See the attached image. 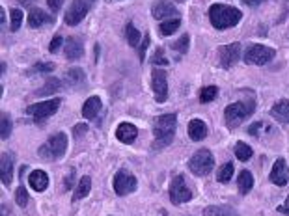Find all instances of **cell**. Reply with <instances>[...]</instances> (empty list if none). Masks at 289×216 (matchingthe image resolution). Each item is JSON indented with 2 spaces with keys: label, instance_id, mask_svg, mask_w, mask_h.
Returning <instances> with one entry per match:
<instances>
[{
  "label": "cell",
  "instance_id": "6da1fadb",
  "mask_svg": "<svg viewBox=\"0 0 289 216\" xmlns=\"http://www.w3.org/2000/svg\"><path fill=\"white\" fill-rule=\"evenodd\" d=\"M175 125H177V116L175 114H164L159 116L153 121V134H155V142H153V149H163L168 144H172L175 134Z\"/></svg>",
  "mask_w": 289,
  "mask_h": 216
},
{
  "label": "cell",
  "instance_id": "7a4b0ae2",
  "mask_svg": "<svg viewBox=\"0 0 289 216\" xmlns=\"http://www.w3.org/2000/svg\"><path fill=\"white\" fill-rule=\"evenodd\" d=\"M241 19H243L241 10L231 8V6L213 4L209 8V21L218 30H226V28L235 26V24H239Z\"/></svg>",
  "mask_w": 289,
  "mask_h": 216
},
{
  "label": "cell",
  "instance_id": "3957f363",
  "mask_svg": "<svg viewBox=\"0 0 289 216\" xmlns=\"http://www.w3.org/2000/svg\"><path fill=\"white\" fill-rule=\"evenodd\" d=\"M256 110V104L254 101H239V103H231L226 106L224 110V118H226V123H228L229 129H235L239 127L245 119H248Z\"/></svg>",
  "mask_w": 289,
  "mask_h": 216
},
{
  "label": "cell",
  "instance_id": "277c9868",
  "mask_svg": "<svg viewBox=\"0 0 289 216\" xmlns=\"http://www.w3.org/2000/svg\"><path fill=\"white\" fill-rule=\"evenodd\" d=\"M67 149V136L64 132L50 136L49 140L45 142L43 146L38 149V155L45 160H60L66 155Z\"/></svg>",
  "mask_w": 289,
  "mask_h": 216
},
{
  "label": "cell",
  "instance_id": "5b68a950",
  "mask_svg": "<svg viewBox=\"0 0 289 216\" xmlns=\"http://www.w3.org/2000/svg\"><path fill=\"white\" fill-rule=\"evenodd\" d=\"M189 168H191V172L194 173V175H198V177H203V175L211 173V170L215 168L213 153L209 151V149H200V151H196L191 157V160H189Z\"/></svg>",
  "mask_w": 289,
  "mask_h": 216
},
{
  "label": "cell",
  "instance_id": "8992f818",
  "mask_svg": "<svg viewBox=\"0 0 289 216\" xmlns=\"http://www.w3.org/2000/svg\"><path fill=\"white\" fill-rule=\"evenodd\" d=\"M276 50L271 49V47H265V45H250L245 52V62L246 64H254V65H265L267 62L274 58Z\"/></svg>",
  "mask_w": 289,
  "mask_h": 216
},
{
  "label": "cell",
  "instance_id": "52a82bcc",
  "mask_svg": "<svg viewBox=\"0 0 289 216\" xmlns=\"http://www.w3.org/2000/svg\"><path fill=\"white\" fill-rule=\"evenodd\" d=\"M192 200V192L191 188L187 186L185 177L183 175H175L170 183V201L174 205H181V203H187V201Z\"/></svg>",
  "mask_w": 289,
  "mask_h": 216
},
{
  "label": "cell",
  "instance_id": "ba28073f",
  "mask_svg": "<svg viewBox=\"0 0 289 216\" xmlns=\"http://www.w3.org/2000/svg\"><path fill=\"white\" fill-rule=\"evenodd\" d=\"M138 186V181L137 177L129 173L127 170H120V172L114 175V190L118 196H127L135 192Z\"/></svg>",
  "mask_w": 289,
  "mask_h": 216
},
{
  "label": "cell",
  "instance_id": "9c48e42d",
  "mask_svg": "<svg viewBox=\"0 0 289 216\" xmlns=\"http://www.w3.org/2000/svg\"><path fill=\"white\" fill-rule=\"evenodd\" d=\"M60 99H50V101H43V103H38V104H32V106L27 108V114H30V116H34L36 118V121H43L45 118H49V116H52V114H56V110H58V106H60Z\"/></svg>",
  "mask_w": 289,
  "mask_h": 216
},
{
  "label": "cell",
  "instance_id": "30bf717a",
  "mask_svg": "<svg viewBox=\"0 0 289 216\" xmlns=\"http://www.w3.org/2000/svg\"><path fill=\"white\" fill-rule=\"evenodd\" d=\"M151 86L157 103H164L168 99V80H166V73L163 69L155 67L151 71Z\"/></svg>",
  "mask_w": 289,
  "mask_h": 216
},
{
  "label": "cell",
  "instance_id": "8fae6325",
  "mask_svg": "<svg viewBox=\"0 0 289 216\" xmlns=\"http://www.w3.org/2000/svg\"><path fill=\"white\" fill-rule=\"evenodd\" d=\"M241 58V45L239 43H229L220 47L218 50V60L224 69H229L233 64H237V60Z\"/></svg>",
  "mask_w": 289,
  "mask_h": 216
},
{
  "label": "cell",
  "instance_id": "7c38bea8",
  "mask_svg": "<svg viewBox=\"0 0 289 216\" xmlns=\"http://www.w3.org/2000/svg\"><path fill=\"white\" fill-rule=\"evenodd\" d=\"M88 10H90V8H88V4L84 0H73L71 8H69L66 13V24L67 26H76V24L86 17Z\"/></svg>",
  "mask_w": 289,
  "mask_h": 216
},
{
  "label": "cell",
  "instance_id": "4fadbf2b",
  "mask_svg": "<svg viewBox=\"0 0 289 216\" xmlns=\"http://www.w3.org/2000/svg\"><path fill=\"white\" fill-rule=\"evenodd\" d=\"M271 183H274L276 186H285L289 183V168L284 158H278L274 162L273 172H271Z\"/></svg>",
  "mask_w": 289,
  "mask_h": 216
},
{
  "label": "cell",
  "instance_id": "5bb4252c",
  "mask_svg": "<svg viewBox=\"0 0 289 216\" xmlns=\"http://www.w3.org/2000/svg\"><path fill=\"white\" fill-rule=\"evenodd\" d=\"M0 177L4 186H10L13 179V155L8 151H4L0 157Z\"/></svg>",
  "mask_w": 289,
  "mask_h": 216
},
{
  "label": "cell",
  "instance_id": "9a60e30c",
  "mask_svg": "<svg viewBox=\"0 0 289 216\" xmlns=\"http://www.w3.org/2000/svg\"><path fill=\"white\" fill-rule=\"evenodd\" d=\"M138 129L131 123H120V127L116 129V138L121 142V144H133L137 140Z\"/></svg>",
  "mask_w": 289,
  "mask_h": 216
},
{
  "label": "cell",
  "instance_id": "2e32d148",
  "mask_svg": "<svg viewBox=\"0 0 289 216\" xmlns=\"http://www.w3.org/2000/svg\"><path fill=\"white\" fill-rule=\"evenodd\" d=\"M28 183L36 192H43L47 186H49V175L41 170H34L30 175H28Z\"/></svg>",
  "mask_w": 289,
  "mask_h": 216
},
{
  "label": "cell",
  "instance_id": "e0dca14e",
  "mask_svg": "<svg viewBox=\"0 0 289 216\" xmlns=\"http://www.w3.org/2000/svg\"><path fill=\"white\" fill-rule=\"evenodd\" d=\"M64 52H66L67 60H78L84 54V45H82L81 39L69 38L66 41V47H64Z\"/></svg>",
  "mask_w": 289,
  "mask_h": 216
},
{
  "label": "cell",
  "instance_id": "ac0fdd59",
  "mask_svg": "<svg viewBox=\"0 0 289 216\" xmlns=\"http://www.w3.org/2000/svg\"><path fill=\"white\" fill-rule=\"evenodd\" d=\"M151 13H153V17H155V19H168V17H177V10H175V6L170 4V2H157V4L153 6Z\"/></svg>",
  "mask_w": 289,
  "mask_h": 216
},
{
  "label": "cell",
  "instance_id": "d6986e66",
  "mask_svg": "<svg viewBox=\"0 0 289 216\" xmlns=\"http://www.w3.org/2000/svg\"><path fill=\"white\" fill-rule=\"evenodd\" d=\"M50 22H52V17H49L43 10H38V8L30 11V15H28V24L32 28L45 26V24H50Z\"/></svg>",
  "mask_w": 289,
  "mask_h": 216
},
{
  "label": "cell",
  "instance_id": "ffe728a7",
  "mask_svg": "<svg viewBox=\"0 0 289 216\" xmlns=\"http://www.w3.org/2000/svg\"><path fill=\"white\" fill-rule=\"evenodd\" d=\"M271 116L280 123H289V101H285V99L278 101L271 110Z\"/></svg>",
  "mask_w": 289,
  "mask_h": 216
},
{
  "label": "cell",
  "instance_id": "44dd1931",
  "mask_svg": "<svg viewBox=\"0 0 289 216\" xmlns=\"http://www.w3.org/2000/svg\"><path fill=\"white\" fill-rule=\"evenodd\" d=\"M207 134V127L203 123L202 119H192L191 123H189V136H191L194 142H200L205 138Z\"/></svg>",
  "mask_w": 289,
  "mask_h": 216
},
{
  "label": "cell",
  "instance_id": "7402d4cb",
  "mask_svg": "<svg viewBox=\"0 0 289 216\" xmlns=\"http://www.w3.org/2000/svg\"><path fill=\"white\" fill-rule=\"evenodd\" d=\"M99 112H101V99L99 97L86 99V103L82 106V116L86 119H93V118H97Z\"/></svg>",
  "mask_w": 289,
  "mask_h": 216
},
{
  "label": "cell",
  "instance_id": "603a6c76",
  "mask_svg": "<svg viewBox=\"0 0 289 216\" xmlns=\"http://www.w3.org/2000/svg\"><path fill=\"white\" fill-rule=\"evenodd\" d=\"M237 186H239L241 194H248L252 190V186H254V175L248 170H243L239 173V177H237Z\"/></svg>",
  "mask_w": 289,
  "mask_h": 216
},
{
  "label": "cell",
  "instance_id": "cb8c5ba5",
  "mask_svg": "<svg viewBox=\"0 0 289 216\" xmlns=\"http://www.w3.org/2000/svg\"><path fill=\"white\" fill-rule=\"evenodd\" d=\"M90 190H92V177L84 175V177L78 181V184H76L73 198H75V200H82V198H86V196L90 194Z\"/></svg>",
  "mask_w": 289,
  "mask_h": 216
},
{
  "label": "cell",
  "instance_id": "d4e9b609",
  "mask_svg": "<svg viewBox=\"0 0 289 216\" xmlns=\"http://www.w3.org/2000/svg\"><path fill=\"white\" fill-rule=\"evenodd\" d=\"M86 75H84V71L78 69V67H71V69L66 71V80L71 84V86H81L82 82H84Z\"/></svg>",
  "mask_w": 289,
  "mask_h": 216
},
{
  "label": "cell",
  "instance_id": "484cf974",
  "mask_svg": "<svg viewBox=\"0 0 289 216\" xmlns=\"http://www.w3.org/2000/svg\"><path fill=\"white\" fill-rule=\"evenodd\" d=\"M235 155H237V158H239L241 162H246V160H250L254 151H252V147L248 146V144H245V142H237V144H235Z\"/></svg>",
  "mask_w": 289,
  "mask_h": 216
},
{
  "label": "cell",
  "instance_id": "4316f807",
  "mask_svg": "<svg viewBox=\"0 0 289 216\" xmlns=\"http://www.w3.org/2000/svg\"><path fill=\"white\" fill-rule=\"evenodd\" d=\"M179 24H181V21L175 17V19H170V21L161 22L159 30H161V34H163V36H172V34H175V30L179 28Z\"/></svg>",
  "mask_w": 289,
  "mask_h": 216
},
{
  "label": "cell",
  "instance_id": "83f0119b",
  "mask_svg": "<svg viewBox=\"0 0 289 216\" xmlns=\"http://www.w3.org/2000/svg\"><path fill=\"white\" fill-rule=\"evenodd\" d=\"M203 214L205 216H239V214H235L229 207H217V205L207 207V209L203 211Z\"/></svg>",
  "mask_w": 289,
  "mask_h": 216
},
{
  "label": "cell",
  "instance_id": "f1b7e54d",
  "mask_svg": "<svg viewBox=\"0 0 289 216\" xmlns=\"http://www.w3.org/2000/svg\"><path fill=\"white\" fill-rule=\"evenodd\" d=\"M60 88H62V82L60 80H56V78H50V80L47 82V84H45L41 90H38V93H36V95H39V97H41V95H50V93H56V90H60Z\"/></svg>",
  "mask_w": 289,
  "mask_h": 216
},
{
  "label": "cell",
  "instance_id": "f546056e",
  "mask_svg": "<svg viewBox=\"0 0 289 216\" xmlns=\"http://www.w3.org/2000/svg\"><path fill=\"white\" fill-rule=\"evenodd\" d=\"M231 175H233V164L228 162V164H224V166L218 170L217 179L220 181V183H228L229 179H231Z\"/></svg>",
  "mask_w": 289,
  "mask_h": 216
},
{
  "label": "cell",
  "instance_id": "4dcf8cb0",
  "mask_svg": "<svg viewBox=\"0 0 289 216\" xmlns=\"http://www.w3.org/2000/svg\"><path fill=\"white\" fill-rule=\"evenodd\" d=\"M125 34H127V41L131 47H138V41H140V32L133 24H127L125 26Z\"/></svg>",
  "mask_w": 289,
  "mask_h": 216
},
{
  "label": "cell",
  "instance_id": "1f68e13d",
  "mask_svg": "<svg viewBox=\"0 0 289 216\" xmlns=\"http://www.w3.org/2000/svg\"><path fill=\"white\" fill-rule=\"evenodd\" d=\"M11 134V119L8 114H2V123H0V136L2 140H8Z\"/></svg>",
  "mask_w": 289,
  "mask_h": 216
},
{
  "label": "cell",
  "instance_id": "d6a6232c",
  "mask_svg": "<svg viewBox=\"0 0 289 216\" xmlns=\"http://www.w3.org/2000/svg\"><path fill=\"white\" fill-rule=\"evenodd\" d=\"M22 22V11L21 10H11V22H10V30L11 32H17L21 28Z\"/></svg>",
  "mask_w": 289,
  "mask_h": 216
},
{
  "label": "cell",
  "instance_id": "836d02e7",
  "mask_svg": "<svg viewBox=\"0 0 289 216\" xmlns=\"http://www.w3.org/2000/svg\"><path fill=\"white\" fill-rule=\"evenodd\" d=\"M217 93H218V90L215 86L203 88L202 93H200V101H202V103H211V101L217 97Z\"/></svg>",
  "mask_w": 289,
  "mask_h": 216
},
{
  "label": "cell",
  "instance_id": "e575fe53",
  "mask_svg": "<svg viewBox=\"0 0 289 216\" xmlns=\"http://www.w3.org/2000/svg\"><path fill=\"white\" fill-rule=\"evenodd\" d=\"M56 65L50 64V62H43V64H36L32 69L28 71V75H34V73H50V71H55Z\"/></svg>",
  "mask_w": 289,
  "mask_h": 216
},
{
  "label": "cell",
  "instance_id": "d590c367",
  "mask_svg": "<svg viewBox=\"0 0 289 216\" xmlns=\"http://www.w3.org/2000/svg\"><path fill=\"white\" fill-rule=\"evenodd\" d=\"M28 192L24 186H19V188L15 190V201H17V205L19 207H27L28 205Z\"/></svg>",
  "mask_w": 289,
  "mask_h": 216
},
{
  "label": "cell",
  "instance_id": "8d00e7d4",
  "mask_svg": "<svg viewBox=\"0 0 289 216\" xmlns=\"http://www.w3.org/2000/svg\"><path fill=\"white\" fill-rule=\"evenodd\" d=\"M172 49L177 50L179 54H185L187 50H189V36H187V34H185V36H181V38L177 39L174 45H172Z\"/></svg>",
  "mask_w": 289,
  "mask_h": 216
},
{
  "label": "cell",
  "instance_id": "74e56055",
  "mask_svg": "<svg viewBox=\"0 0 289 216\" xmlns=\"http://www.w3.org/2000/svg\"><path fill=\"white\" fill-rule=\"evenodd\" d=\"M151 64H155V65H168V60L164 58V50L163 49L157 50V54H155V56H153V60H151Z\"/></svg>",
  "mask_w": 289,
  "mask_h": 216
},
{
  "label": "cell",
  "instance_id": "f35d334b",
  "mask_svg": "<svg viewBox=\"0 0 289 216\" xmlns=\"http://www.w3.org/2000/svg\"><path fill=\"white\" fill-rule=\"evenodd\" d=\"M62 43H64V39H62L60 36H56V38L52 39V41H50L49 50H50V52H52V54H56V52H58V50L62 49Z\"/></svg>",
  "mask_w": 289,
  "mask_h": 216
},
{
  "label": "cell",
  "instance_id": "ab89813d",
  "mask_svg": "<svg viewBox=\"0 0 289 216\" xmlns=\"http://www.w3.org/2000/svg\"><path fill=\"white\" fill-rule=\"evenodd\" d=\"M75 175H76V172L75 170H71L69 175L66 177V181H64V188L66 190H71V186H75Z\"/></svg>",
  "mask_w": 289,
  "mask_h": 216
},
{
  "label": "cell",
  "instance_id": "60d3db41",
  "mask_svg": "<svg viewBox=\"0 0 289 216\" xmlns=\"http://www.w3.org/2000/svg\"><path fill=\"white\" fill-rule=\"evenodd\" d=\"M147 45H149V34L146 32V36H144V39H142V47H140V60H146V50H147Z\"/></svg>",
  "mask_w": 289,
  "mask_h": 216
},
{
  "label": "cell",
  "instance_id": "b9f144b4",
  "mask_svg": "<svg viewBox=\"0 0 289 216\" xmlns=\"http://www.w3.org/2000/svg\"><path fill=\"white\" fill-rule=\"evenodd\" d=\"M47 4H49V10L55 11V13H58L62 8V4H64V0H47Z\"/></svg>",
  "mask_w": 289,
  "mask_h": 216
},
{
  "label": "cell",
  "instance_id": "7bdbcfd3",
  "mask_svg": "<svg viewBox=\"0 0 289 216\" xmlns=\"http://www.w3.org/2000/svg\"><path fill=\"white\" fill-rule=\"evenodd\" d=\"M86 130H88V125H86V123H81V125H76L75 129H73V134H75V136H81L82 132H86Z\"/></svg>",
  "mask_w": 289,
  "mask_h": 216
},
{
  "label": "cell",
  "instance_id": "ee69618b",
  "mask_svg": "<svg viewBox=\"0 0 289 216\" xmlns=\"http://www.w3.org/2000/svg\"><path fill=\"white\" fill-rule=\"evenodd\" d=\"M265 0H245L243 4H246V6H259V4H263Z\"/></svg>",
  "mask_w": 289,
  "mask_h": 216
},
{
  "label": "cell",
  "instance_id": "f6af8a7d",
  "mask_svg": "<svg viewBox=\"0 0 289 216\" xmlns=\"http://www.w3.org/2000/svg\"><path fill=\"white\" fill-rule=\"evenodd\" d=\"M17 2H19V4H22V6H32L36 0H17Z\"/></svg>",
  "mask_w": 289,
  "mask_h": 216
},
{
  "label": "cell",
  "instance_id": "bcb514c9",
  "mask_svg": "<svg viewBox=\"0 0 289 216\" xmlns=\"http://www.w3.org/2000/svg\"><path fill=\"white\" fill-rule=\"evenodd\" d=\"M278 212H284V214H289V205H282V207H278Z\"/></svg>",
  "mask_w": 289,
  "mask_h": 216
},
{
  "label": "cell",
  "instance_id": "7dc6e473",
  "mask_svg": "<svg viewBox=\"0 0 289 216\" xmlns=\"http://www.w3.org/2000/svg\"><path fill=\"white\" fill-rule=\"evenodd\" d=\"M0 22H6V13H4V10H0Z\"/></svg>",
  "mask_w": 289,
  "mask_h": 216
}]
</instances>
